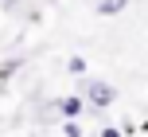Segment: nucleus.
I'll use <instances>...</instances> for the list:
<instances>
[{"label": "nucleus", "mask_w": 148, "mask_h": 137, "mask_svg": "<svg viewBox=\"0 0 148 137\" xmlns=\"http://www.w3.org/2000/svg\"><path fill=\"white\" fill-rule=\"evenodd\" d=\"M113 98H117V90H113L109 82H101V78L86 82V90H82V102H90V106H97V110L113 106Z\"/></svg>", "instance_id": "f257e3e1"}, {"label": "nucleus", "mask_w": 148, "mask_h": 137, "mask_svg": "<svg viewBox=\"0 0 148 137\" xmlns=\"http://www.w3.org/2000/svg\"><path fill=\"white\" fill-rule=\"evenodd\" d=\"M55 106H59V114L66 118V122H78L82 110H86V102H82V94H66V98H59Z\"/></svg>", "instance_id": "f03ea898"}, {"label": "nucleus", "mask_w": 148, "mask_h": 137, "mask_svg": "<svg viewBox=\"0 0 148 137\" xmlns=\"http://www.w3.org/2000/svg\"><path fill=\"white\" fill-rule=\"evenodd\" d=\"M129 8V0H97V16H121Z\"/></svg>", "instance_id": "7ed1b4c3"}, {"label": "nucleus", "mask_w": 148, "mask_h": 137, "mask_svg": "<svg viewBox=\"0 0 148 137\" xmlns=\"http://www.w3.org/2000/svg\"><path fill=\"white\" fill-rule=\"evenodd\" d=\"M66 71H70V75H86V59H82V55H70V59H66Z\"/></svg>", "instance_id": "20e7f679"}, {"label": "nucleus", "mask_w": 148, "mask_h": 137, "mask_svg": "<svg viewBox=\"0 0 148 137\" xmlns=\"http://www.w3.org/2000/svg\"><path fill=\"white\" fill-rule=\"evenodd\" d=\"M16 67H20V59H8L4 67H0V82H4V78H12V75H16Z\"/></svg>", "instance_id": "39448f33"}, {"label": "nucleus", "mask_w": 148, "mask_h": 137, "mask_svg": "<svg viewBox=\"0 0 148 137\" xmlns=\"http://www.w3.org/2000/svg\"><path fill=\"white\" fill-rule=\"evenodd\" d=\"M62 133H66V137H82V125H78V122H66V125H62Z\"/></svg>", "instance_id": "423d86ee"}, {"label": "nucleus", "mask_w": 148, "mask_h": 137, "mask_svg": "<svg viewBox=\"0 0 148 137\" xmlns=\"http://www.w3.org/2000/svg\"><path fill=\"white\" fill-rule=\"evenodd\" d=\"M101 137H125V129H117V125H105V129H101Z\"/></svg>", "instance_id": "0eeeda50"}]
</instances>
